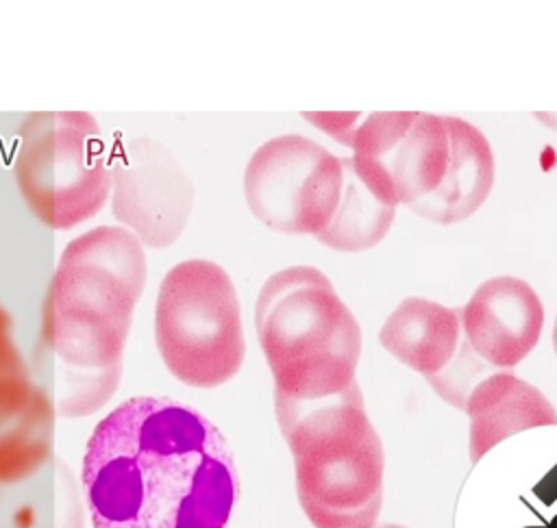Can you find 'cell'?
I'll return each mask as SVG.
<instances>
[{"mask_svg": "<svg viewBox=\"0 0 557 528\" xmlns=\"http://www.w3.org/2000/svg\"><path fill=\"white\" fill-rule=\"evenodd\" d=\"M144 285L146 254L126 228H91L61 252L44 300L37 376L63 417L91 415L115 393Z\"/></svg>", "mask_w": 557, "mask_h": 528, "instance_id": "2", "label": "cell"}, {"mask_svg": "<svg viewBox=\"0 0 557 528\" xmlns=\"http://www.w3.org/2000/svg\"><path fill=\"white\" fill-rule=\"evenodd\" d=\"M461 339L459 309L418 296L405 298L379 330L381 345L424 380L455 361Z\"/></svg>", "mask_w": 557, "mask_h": 528, "instance_id": "14", "label": "cell"}, {"mask_svg": "<svg viewBox=\"0 0 557 528\" xmlns=\"http://www.w3.org/2000/svg\"><path fill=\"white\" fill-rule=\"evenodd\" d=\"M154 337L165 367L181 382L213 389L235 378L246 341L226 269L207 259L176 263L159 285Z\"/></svg>", "mask_w": 557, "mask_h": 528, "instance_id": "5", "label": "cell"}, {"mask_svg": "<svg viewBox=\"0 0 557 528\" xmlns=\"http://www.w3.org/2000/svg\"><path fill=\"white\" fill-rule=\"evenodd\" d=\"M83 489L94 528H226L239 472L228 439L196 406L137 395L89 435Z\"/></svg>", "mask_w": 557, "mask_h": 528, "instance_id": "1", "label": "cell"}, {"mask_svg": "<svg viewBox=\"0 0 557 528\" xmlns=\"http://www.w3.org/2000/svg\"><path fill=\"white\" fill-rule=\"evenodd\" d=\"M0 528H83V506L70 467L50 456L35 472L0 482Z\"/></svg>", "mask_w": 557, "mask_h": 528, "instance_id": "15", "label": "cell"}, {"mask_svg": "<svg viewBox=\"0 0 557 528\" xmlns=\"http://www.w3.org/2000/svg\"><path fill=\"white\" fill-rule=\"evenodd\" d=\"M292 450L298 502L315 528H374L383 508V441L359 382L346 393L276 404Z\"/></svg>", "mask_w": 557, "mask_h": 528, "instance_id": "4", "label": "cell"}, {"mask_svg": "<svg viewBox=\"0 0 557 528\" xmlns=\"http://www.w3.org/2000/svg\"><path fill=\"white\" fill-rule=\"evenodd\" d=\"M302 117L309 120L311 124H315L320 130H324L333 139H337L339 143L350 148L355 128L363 120V113H359V111H352V113H322V111H318V113H302Z\"/></svg>", "mask_w": 557, "mask_h": 528, "instance_id": "18", "label": "cell"}, {"mask_svg": "<svg viewBox=\"0 0 557 528\" xmlns=\"http://www.w3.org/2000/svg\"><path fill=\"white\" fill-rule=\"evenodd\" d=\"M346 174L348 156L302 135H278L250 156L244 193L252 215L265 226L318 239L335 217Z\"/></svg>", "mask_w": 557, "mask_h": 528, "instance_id": "7", "label": "cell"}, {"mask_svg": "<svg viewBox=\"0 0 557 528\" xmlns=\"http://www.w3.org/2000/svg\"><path fill=\"white\" fill-rule=\"evenodd\" d=\"M20 191L50 228L91 219L113 185L111 152L96 117L83 111L33 113L13 156Z\"/></svg>", "mask_w": 557, "mask_h": 528, "instance_id": "6", "label": "cell"}, {"mask_svg": "<svg viewBox=\"0 0 557 528\" xmlns=\"http://www.w3.org/2000/svg\"><path fill=\"white\" fill-rule=\"evenodd\" d=\"M255 326L274 378V404L320 402L357 385L361 328L318 267L274 272L259 291Z\"/></svg>", "mask_w": 557, "mask_h": 528, "instance_id": "3", "label": "cell"}, {"mask_svg": "<svg viewBox=\"0 0 557 528\" xmlns=\"http://www.w3.org/2000/svg\"><path fill=\"white\" fill-rule=\"evenodd\" d=\"M374 528H407V526H400V524H389V521H383V524H376Z\"/></svg>", "mask_w": 557, "mask_h": 528, "instance_id": "19", "label": "cell"}, {"mask_svg": "<svg viewBox=\"0 0 557 528\" xmlns=\"http://www.w3.org/2000/svg\"><path fill=\"white\" fill-rule=\"evenodd\" d=\"M468 426V454L476 463L507 437L557 424L550 400L511 369H494L468 395L463 406Z\"/></svg>", "mask_w": 557, "mask_h": 528, "instance_id": "12", "label": "cell"}, {"mask_svg": "<svg viewBox=\"0 0 557 528\" xmlns=\"http://www.w3.org/2000/svg\"><path fill=\"white\" fill-rule=\"evenodd\" d=\"M396 217V206L381 202L357 176L348 156V174L342 202L320 243L339 252H363L385 239Z\"/></svg>", "mask_w": 557, "mask_h": 528, "instance_id": "16", "label": "cell"}, {"mask_svg": "<svg viewBox=\"0 0 557 528\" xmlns=\"http://www.w3.org/2000/svg\"><path fill=\"white\" fill-rule=\"evenodd\" d=\"M470 348L494 369H513L540 343L546 311L540 293L520 276L483 280L459 309Z\"/></svg>", "mask_w": 557, "mask_h": 528, "instance_id": "11", "label": "cell"}, {"mask_svg": "<svg viewBox=\"0 0 557 528\" xmlns=\"http://www.w3.org/2000/svg\"><path fill=\"white\" fill-rule=\"evenodd\" d=\"M492 372H494V367L487 365V363L470 348V343H468L466 337H463L455 361H453L442 374H437V376H433V378H426V382L431 385V389H433L442 400H446L448 404H453V406H457V408L463 411L470 391H472L487 374H492Z\"/></svg>", "mask_w": 557, "mask_h": 528, "instance_id": "17", "label": "cell"}, {"mask_svg": "<svg viewBox=\"0 0 557 528\" xmlns=\"http://www.w3.org/2000/svg\"><path fill=\"white\" fill-rule=\"evenodd\" d=\"M352 167L385 204L411 206L431 196L448 172L450 139L444 115L376 111L355 128Z\"/></svg>", "mask_w": 557, "mask_h": 528, "instance_id": "8", "label": "cell"}, {"mask_svg": "<svg viewBox=\"0 0 557 528\" xmlns=\"http://www.w3.org/2000/svg\"><path fill=\"white\" fill-rule=\"evenodd\" d=\"M113 213L148 246H170L191 209V185L172 154L154 141H135L113 163Z\"/></svg>", "mask_w": 557, "mask_h": 528, "instance_id": "9", "label": "cell"}, {"mask_svg": "<svg viewBox=\"0 0 557 528\" xmlns=\"http://www.w3.org/2000/svg\"><path fill=\"white\" fill-rule=\"evenodd\" d=\"M450 161L442 185L424 200L407 206L411 213L435 224H457L474 215L494 187V152L487 137L461 117H448Z\"/></svg>", "mask_w": 557, "mask_h": 528, "instance_id": "13", "label": "cell"}, {"mask_svg": "<svg viewBox=\"0 0 557 528\" xmlns=\"http://www.w3.org/2000/svg\"><path fill=\"white\" fill-rule=\"evenodd\" d=\"M54 404L15 345L13 319L0 304V482L17 480L52 456Z\"/></svg>", "mask_w": 557, "mask_h": 528, "instance_id": "10", "label": "cell"}]
</instances>
